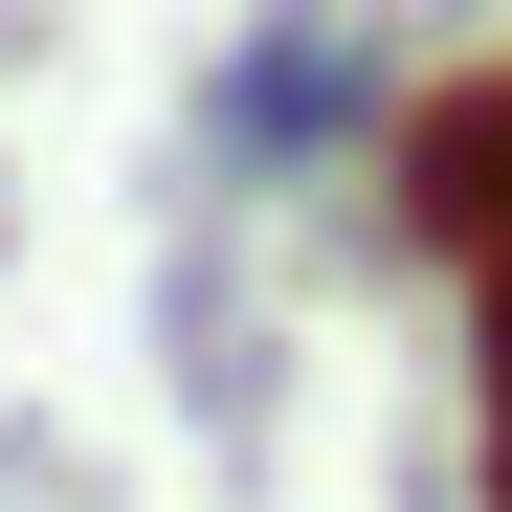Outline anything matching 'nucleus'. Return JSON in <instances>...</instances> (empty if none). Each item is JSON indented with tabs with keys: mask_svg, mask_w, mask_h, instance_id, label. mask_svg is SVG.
<instances>
[{
	"mask_svg": "<svg viewBox=\"0 0 512 512\" xmlns=\"http://www.w3.org/2000/svg\"><path fill=\"white\" fill-rule=\"evenodd\" d=\"M379 223H401V245H446V268L512 223V67H468V90L379 112Z\"/></svg>",
	"mask_w": 512,
	"mask_h": 512,
	"instance_id": "f03ea898",
	"label": "nucleus"
},
{
	"mask_svg": "<svg viewBox=\"0 0 512 512\" xmlns=\"http://www.w3.org/2000/svg\"><path fill=\"white\" fill-rule=\"evenodd\" d=\"M401 112V45L379 0H268L223 67H201V201H290V179H357Z\"/></svg>",
	"mask_w": 512,
	"mask_h": 512,
	"instance_id": "f257e3e1",
	"label": "nucleus"
},
{
	"mask_svg": "<svg viewBox=\"0 0 512 512\" xmlns=\"http://www.w3.org/2000/svg\"><path fill=\"white\" fill-rule=\"evenodd\" d=\"M156 357H179V379H201L223 423H268V334L223 312V268H179V312H156Z\"/></svg>",
	"mask_w": 512,
	"mask_h": 512,
	"instance_id": "7ed1b4c3",
	"label": "nucleus"
}]
</instances>
